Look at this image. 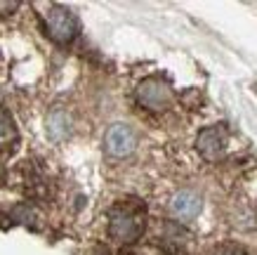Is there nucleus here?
Masks as SVG:
<instances>
[{"label": "nucleus", "instance_id": "1a4fd4ad", "mask_svg": "<svg viewBox=\"0 0 257 255\" xmlns=\"http://www.w3.org/2000/svg\"><path fill=\"white\" fill-rule=\"evenodd\" d=\"M212 255H250V253L243 250L241 246H219L212 250Z\"/></svg>", "mask_w": 257, "mask_h": 255}, {"label": "nucleus", "instance_id": "9b49d317", "mask_svg": "<svg viewBox=\"0 0 257 255\" xmlns=\"http://www.w3.org/2000/svg\"><path fill=\"white\" fill-rule=\"evenodd\" d=\"M3 180H5V168H3V163H0V185H3Z\"/></svg>", "mask_w": 257, "mask_h": 255}, {"label": "nucleus", "instance_id": "0eeeda50", "mask_svg": "<svg viewBox=\"0 0 257 255\" xmlns=\"http://www.w3.org/2000/svg\"><path fill=\"white\" fill-rule=\"evenodd\" d=\"M71 130V118L66 111L55 109L50 116H47V135L52 139H64Z\"/></svg>", "mask_w": 257, "mask_h": 255}, {"label": "nucleus", "instance_id": "6e6552de", "mask_svg": "<svg viewBox=\"0 0 257 255\" xmlns=\"http://www.w3.org/2000/svg\"><path fill=\"white\" fill-rule=\"evenodd\" d=\"M15 142H17V128H15V123H12V118H10L8 111L0 109V151L12 147Z\"/></svg>", "mask_w": 257, "mask_h": 255}, {"label": "nucleus", "instance_id": "f03ea898", "mask_svg": "<svg viewBox=\"0 0 257 255\" xmlns=\"http://www.w3.org/2000/svg\"><path fill=\"white\" fill-rule=\"evenodd\" d=\"M38 17L43 22V29L55 43H71V40L78 36V19L73 17V12L62 5L55 3H47V5H38Z\"/></svg>", "mask_w": 257, "mask_h": 255}, {"label": "nucleus", "instance_id": "20e7f679", "mask_svg": "<svg viewBox=\"0 0 257 255\" xmlns=\"http://www.w3.org/2000/svg\"><path fill=\"white\" fill-rule=\"evenodd\" d=\"M196 149L198 154L205 158L208 163H217L224 158L226 154V130L224 125H210L203 128L196 137Z\"/></svg>", "mask_w": 257, "mask_h": 255}, {"label": "nucleus", "instance_id": "7ed1b4c3", "mask_svg": "<svg viewBox=\"0 0 257 255\" xmlns=\"http://www.w3.org/2000/svg\"><path fill=\"white\" fill-rule=\"evenodd\" d=\"M137 102L149 111H165L172 104V90L170 85L161 78H144L137 85Z\"/></svg>", "mask_w": 257, "mask_h": 255}, {"label": "nucleus", "instance_id": "39448f33", "mask_svg": "<svg viewBox=\"0 0 257 255\" xmlns=\"http://www.w3.org/2000/svg\"><path fill=\"white\" fill-rule=\"evenodd\" d=\"M135 144H137V137H135L133 128L125 123H113L104 135V147L116 158L130 156L135 151Z\"/></svg>", "mask_w": 257, "mask_h": 255}, {"label": "nucleus", "instance_id": "f257e3e1", "mask_svg": "<svg viewBox=\"0 0 257 255\" xmlns=\"http://www.w3.org/2000/svg\"><path fill=\"white\" fill-rule=\"evenodd\" d=\"M147 213L137 201H123L109 210V234L120 243H135L144 234Z\"/></svg>", "mask_w": 257, "mask_h": 255}, {"label": "nucleus", "instance_id": "9d476101", "mask_svg": "<svg viewBox=\"0 0 257 255\" xmlns=\"http://www.w3.org/2000/svg\"><path fill=\"white\" fill-rule=\"evenodd\" d=\"M19 8V3H0V15H12Z\"/></svg>", "mask_w": 257, "mask_h": 255}, {"label": "nucleus", "instance_id": "423d86ee", "mask_svg": "<svg viewBox=\"0 0 257 255\" xmlns=\"http://www.w3.org/2000/svg\"><path fill=\"white\" fill-rule=\"evenodd\" d=\"M170 210L172 215L179 217V220H194L198 213H201V196L191 189H182L172 196L170 201Z\"/></svg>", "mask_w": 257, "mask_h": 255}]
</instances>
